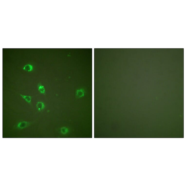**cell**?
Returning <instances> with one entry per match:
<instances>
[{"mask_svg": "<svg viewBox=\"0 0 186 186\" xmlns=\"http://www.w3.org/2000/svg\"><path fill=\"white\" fill-rule=\"evenodd\" d=\"M85 90L84 88H82L78 89L76 91V97L77 99L82 98L85 96Z\"/></svg>", "mask_w": 186, "mask_h": 186, "instance_id": "7a4b0ae2", "label": "cell"}, {"mask_svg": "<svg viewBox=\"0 0 186 186\" xmlns=\"http://www.w3.org/2000/svg\"><path fill=\"white\" fill-rule=\"evenodd\" d=\"M34 122L21 120L16 123L14 126V128L17 130H22L30 126Z\"/></svg>", "mask_w": 186, "mask_h": 186, "instance_id": "6da1fadb", "label": "cell"}, {"mask_svg": "<svg viewBox=\"0 0 186 186\" xmlns=\"http://www.w3.org/2000/svg\"><path fill=\"white\" fill-rule=\"evenodd\" d=\"M38 91L41 94L45 95L46 94V90L44 86L41 83H39L37 86Z\"/></svg>", "mask_w": 186, "mask_h": 186, "instance_id": "5b68a950", "label": "cell"}, {"mask_svg": "<svg viewBox=\"0 0 186 186\" xmlns=\"http://www.w3.org/2000/svg\"><path fill=\"white\" fill-rule=\"evenodd\" d=\"M33 69V67L32 65L30 64H27L24 66L23 69L26 71L30 72L32 71Z\"/></svg>", "mask_w": 186, "mask_h": 186, "instance_id": "8992f818", "label": "cell"}, {"mask_svg": "<svg viewBox=\"0 0 186 186\" xmlns=\"http://www.w3.org/2000/svg\"><path fill=\"white\" fill-rule=\"evenodd\" d=\"M60 131L62 133L64 134L68 132L69 130L68 128L66 127H63L61 128Z\"/></svg>", "mask_w": 186, "mask_h": 186, "instance_id": "52a82bcc", "label": "cell"}, {"mask_svg": "<svg viewBox=\"0 0 186 186\" xmlns=\"http://www.w3.org/2000/svg\"><path fill=\"white\" fill-rule=\"evenodd\" d=\"M21 97L27 103L30 105H32V97L31 96L24 95L21 94L20 95Z\"/></svg>", "mask_w": 186, "mask_h": 186, "instance_id": "277c9868", "label": "cell"}, {"mask_svg": "<svg viewBox=\"0 0 186 186\" xmlns=\"http://www.w3.org/2000/svg\"><path fill=\"white\" fill-rule=\"evenodd\" d=\"M36 106L37 109L39 112H41L45 109L46 105L45 103L42 101H38L36 104Z\"/></svg>", "mask_w": 186, "mask_h": 186, "instance_id": "3957f363", "label": "cell"}]
</instances>
